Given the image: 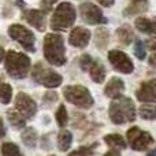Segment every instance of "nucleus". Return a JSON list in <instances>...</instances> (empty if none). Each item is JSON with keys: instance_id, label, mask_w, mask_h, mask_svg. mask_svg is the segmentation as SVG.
<instances>
[{"instance_id": "1", "label": "nucleus", "mask_w": 156, "mask_h": 156, "mask_svg": "<svg viewBox=\"0 0 156 156\" xmlns=\"http://www.w3.org/2000/svg\"><path fill=\"white\" fill-rule=\"evenodd\" d=\"M108 115L112 123L123 125L127 122H133L136 119V105L130 97L121 96L114 99L108 108Z\"/></svg>"}, {"instance_id": "2", "label": "nucleus", "mask_w": 156, "mask_h": 156, "mask_svg": "<svg viewBox=\"0 0 156 156\" xmlns=\"http://www.w3.org/2000/svg\"><path fill=\"white\" fill-rule=\"evenodd\" d=\"M44 58L49 65L63 66L66 63V49L63 37L56 33H49L44 38Z\"/></svg>"}, {"instance_id": "3", "label": "nucleus", "mask_w": 156, "mask_h": 156, "mask_svg": "<svg viewBox=\"0 0 156 156\" xmlns=\"http://www.w3.org/2000/svg\"><path fill=\"white\" fill-rule=\"evenodd\" d=\"M5 70L10 77L22 80L30 71V59L27 55L11 49L5 54Z\"/></svg>"}, {"instance_id": "4", "label": "nucleus", "mask_w": 156, "mask_h": 156, "mask_svg": "<svg viewBox=\"0 0 156 156\" xmlns=\"http://www.w3.org/2000/svg\"><path fill=\"white\" fill-rule=\"evenodd\" d=\"M76 22V8L71 3L63 2L54 11L51 18V27L54 30H67Z\"/></svg>"}, {"instance_id": "5", "label": "nucleus", "mask_w": 156, "mask_h": 156, "mask_svg": "<svg viewBox=\"0 0 156 156\" xmlns=\"http://www.w3.org/2000/svg\"><path fill=\"white\" fill-rule=\"evenodd\" d=\"M63 96L69 103L74 104L78 108L89 110L93 105L94 100L88 88L82 85H69L63 89Z\"/></svg>"}, {"instance_id": "6", "label": "nucleus", "mask_w": 156, "mask_h": 156, "mask_svg": "<svg viewBox=\"0 0 156 156\" xmlns=\"http://www.w3.org/2000/svg\"><path fill=\"white\" fill-rule=\"evenodd\" d=\"M32 77L36 82L41 83L44 85L45 88H49V89H54V88H58V86L62 83L63 78L60 74H58L55 70H51L48 69L47 66H44L41 62H38L37 65L33 67V71H32Z\"/></svg>"}, {"instance_id": "7", "label": "nucleus", "mask_w": 156, "mask_h": 156, "mask_svg": "<svg viewBox=\"0 0 156 156\" xmlns=\"http://www.w3.org/2000/svg\"><path fill=\"white\" fill-rule=\"evenodd\" d=\"M8 34L12 40L18 41L26 51L29 52H34V43H36V37L33 34L32 30H29L27 27L22 26V25H11L8 29Z\"/></svg>"}, {"instance_id": "8", "label": "nucleus", "mask_w": 156, "mask_h": 156, "mask_svg": "<svg viewBox=\"0 0 156 156\" xmlns=\"http://www.w3.org/2000/svg\"><path fill=\"white\" fill-rule=\"evenodd\" d=\"M126 138H127V143L132 147V149H134V151H145V149H148L149 147L152 145V143H154L152 136L149 134L148 132L140 130L137 126L130 127V129L127 130Z\"/></svg>"}, {"instance_id": "9", "label": "nucleus", "mask_w": 156, "mask_h": 156, "mask_svg": "<svg viewBox=\"0 0 156 156\" xmlns=\"http://www.w3.org/2000/svg\"><path fill=\"white\" fill-rule=\"evenodd\" d=\"M80 14L82 21L88 25H100L107 22V19L103 15L101 8L93 3H82L80 5Z\"/></svg>"}, {"instance_id": "10", "label": "nucleus", "mask_w": 156, "mask_h": 156, "mask_svg": "<svg viewBox=\"0 0 156 156\" xmlns=\"http://www.w3.org/2000/svg\"><path fill=\"white\" fill-rule=\"evenodd\" d=\"M108 60L111 62V65L115 67V70H118L119 73L123 74H130L134 70L133 62L125 52L119 51V49H112L108 52Z\"/></svg>"}, {"instance_id": "11", "label": "nucleus", "mask_w": 156, "mask_h": 156, "mask_svg": "<svg viewBox=\"0 0 156 156\" xmlns=\"http://www.w3.org/2000/svg\"><path fill=\"white\" fill-rule=\"evenodd\" d=\"M15 110L26 118H33L37 112V104L30 96L26 93H18L15 97Z\"/></svg>"}, {"instance_id": "12", "label": "nucleus", "mask_w": 156, "mask_h": 156, "mask_svg": "<svg viewBox=\"0 0 156 156\" xmlns=\"http://www.w3.org/2000/svg\"><path fill=\"white\" fill-rule=\"evenodd\" d=\"M90 32L82 26H77L71 30L69 36V43L76 48H85L90 41Z\"/></svg>"}, {"instance_id": "13", "label": "nucleus", "mask_w": 156, "mask_h": 156, "mask_svg": "<svg viewBox=\"0 0 156 156\" xmlns=\"http://www.w3.org/2000/svg\"><path fill=\"white\" fill-rule=\"evenodd\" d=\"M136 94L137 99L143 103H156V78L141 83Z\"/></svg>"}, {"instance_id": "14", "label": "nucleus", "mask_w": 156, "mask_h": 156, "mask_svg": "<svg viewBox=\"0 0 156 156\" xmlns=\"http://www.w3.org/2000/svg\"><path fill=\"white\" fill-rule=\"evenodd\" d=\"M23 19L33 27L40 32H44L47 27V16L45 11L41 10H27L23 12Z\"/></svg>"}, {"instance_id": "15", "label": "nucleus", "mask_w": 156, "mask_h": 156, "mask_svg": "<svg viewBox=\"0 0 156 156\" xmlns=\"http://www.w3.org/2000/svg\"><path fill=\"white\" fill-rule=\"evenodd\" d=\"M125 92V82L118 77H112L104 88V94L111 99H118Z\"/></svg>"}, {"instance_id": "16", "label": "nucleus", "mask_w": 156, "mask_h": 156, "mask_svg": "<svg viewBox=\"0 0 156 156\" xmlns=\"http://www.w3.org/2000/svg\"><path fill=\"white\" fill-rule=\"evenodd\" d=\"M136 27L141 33H145V34L156 38V18L148 19L145 16H140L136 19Z\"/></svg>"}, {"instance_id": "17", "label": "nucleus", "mask_w": 156, "mask_h": 156, "mask_svg": "<svg viewBox=\"0 0 156 156\" xmlns=\"http://www.w3.org/2000/svg\"><path fill=\"white\" fill-rule=\"evenodd\" d=\"M148 10V2L147 0H132V3L129 4V7L123 11L125 15H137L144 11Z\"/></svg>"}, {"instance_id": "18", "label": "nucleus", "mask_w": 156, "mask_h": 156, "mask_svg": "<svg viewBox=\"0 0 156 156\" xmlns=\"http://www.w3.org/2000/svg\"><path fill=\"white\" fill-rule=\"evenodd\" d=\"M22 143L27 147V148H34L37 145V140H38V136L37 132H36L34 127H26V129L22 132Z\"/></svg>"}, {"instance_id": "19", "label": "nucleus", "mask_w": 156, "mask_h": 156, "mask_svg": "<svg viewBox=\"0 0 156 156\" xmlns=\"http://www.w3.org/2000/svg\"><path fill=\"white\" fill-rule=\"evenodd\" d=\"M116 37H118L119 43L123 44V45H129L133 40H134V33L130 29L129 25H123L116 30Z\"/></svg>"}, {"instance_id": "20", "label": "nucleus", "mask_w": 156, "mask_h": 156, "mask_svg": "<svg viewBox=\"0 0 156 156\" xmlns=\"http://www.w3.org/2000/svg\"><path fill=\"white\" fill-rule=\"evenodd\" d=\"M89 73H90V78L94 81L96 83H103L105 78V69L101 63L99 62H93L92 67L89 69Z\"/></svg>"}, {"instance_id": "21", "label": "nucleus", "mask_w": 156, "mask_h": 156, "mask_svg": "<svg viewBox=\"0 0 156 156\" xmlns=\"http://www.w3.org/2000/svg\"><path fill=\"white\" fill-rule=\"evenodd\" d=\"M104 141L110 148L112 149H123L126 148V141L121 134H107L104 137Z\"/></svg>"}, {"instance_id": "22", "label": "nucleus", "mask_w": 156, "mask_h": 156, "mask_svg": "<svg viewBox=\"0 0 156 156\" xmlns=\"http://www.w3.org/2000/svg\"><path fill=\"white\" fill-rule=\"evenodd\" d=\"M71 143H73V136L69 130H62L58 136V147L62 152L69 151V148L71 147Z\"/></svg>"}, {"instance_id": "23", "label": "nucleus", "mask_w": 156, "mask_h": 156, "mask_svg": "<svg viewBox=\"0 0 156 156\" xmlns=\"http://www.w3.org/2000/svg\"><path fill=\"white\" fill-rule=\"evenodd\" d=\"M7 118H8V121H10V123L14 127H16V129H22V127L26 126V119H25L16 110H8Z\"/></svg>"}, {"instance_id": "24", "label": "nucleus", "mask_w": 156, "mask_h": 156, "mask_svg": "<svg viewBox=\"0 0 156 156\" xmlns=\"http://www.w3.org/2000/svg\"><path fill=\"white\" fill-rule=\"evenodd\" d=\"M108 40H110V34H108L107 29L100 27V29L96 30V33H94V43H96V45L100 49H104L108 45Z\"/></svg>"}, {"instance_id": "25", "label": "nucleus", "mask_w": 156, "mask_h": 156, "mask_svg": "<svg viewBox=\"0 0 156 156\" xmlns=\"http://www.w3.org/2000/svg\"><path fill=\"white\" fill-rule=\"evenodd\" d=\"M138 115L145 121H155L156 119V105L144 104L138 108Z\"/></svg>"}, {"instance_id": "26", "label": "nucleus", "mask_w": 156, "mask_h": 156, "mask_svg": "<svg viewBox=\"0 0 156 156\" xmlns=\"http://www.w3.org/2000/svg\"><path fill=\"white\" fill-rule=\"evenodd\" d=\"M12 97V88L7 82H0V103L8 104Z\"/></svg>"}, {"instance_id": "27", "label": "nucleus", "mask_w": 156, "mask_h": 156, "mask_svg": "<svg viewBox=\"0 0 156 156\" xmlns=\"http://www.w3.org/2000/svg\"><path fill=\"white\" fill-rule=\"evenodd\" d=\"M56 122L58 125H59V127H66L67 126V122H69V114H67V110H66V107L63 104L59 105V108H58L56 111Z\"/></svg>"}, {"instance_id": "28", "label": "nucleus", "mask_w": 156, "mask_h": 156, "mask_svg": "<svg viewBox=\"0 0 156 156\" xmlns=\"http://www.w3.org/2000/svg\"><path fill=\"white\" fill-rule=\"evenodd\" d=\"M3 156H23L19 151V148L12 143H4L2 145Z\"/></svg>"}, {"instance_id": "29", "label": "nucleus", "mask_w": 156, "mask_h": 156, "mask_svg": "<svg viewBox=\"0 0 156 156\" xmlns=\"http://www.w3.org/2000/svg\"><path fill=\"white\" fill-rule=\"evenodd\" d=\"M134 54H136V56H137L140 60L145 59L147 54H145V48H144V44H143V41H141V40H136Z\"/></svg>"}, {"instance_id": "30", "label": "nucleus", "mask_w": 156, "mask_h": 156, "mask_svg": "<svg viewBox=\"0 0 156 156\" xmlns=\"http://www.w3.org/2000/svg\"><path fill=\"white\" fill-rule=\"evenodd\" d=\"M96 145H92V147H82V148H78L77 151L71 152L70 156H90L93 154V148Z\"/></svg>"}, {"instance_id": "31", "label": "nucleus", "mask_w": 156, "mask_h": 156, "mask_svg": "<svg viewBox=\"0 0 156 156\" xmlns=\"http://www.w3.org/2000/svg\"><path fill=\"white\" fill-rule=\"evenodd\" d=\"M80 65L83 71H88L89 69L92 67V65H93V59H92L89 55H82L80 59Z\"/></svg>"}, {"instance_id": "32", "label": "nucleus", "mask_w": 156, "mask_h": 156, "mask_svg": "<svg viewBox=\"0 0 156 156\" xmlns=\"http://www.w3.org/2000/svg\"><path fill=\"white\" fill-rule=\"evenodd\" d=\"M56 2L58 0H41V7H43L44 11H49Z\"/></svg>"}, {"instance_id": "33", "label": "nucleus", "mask_w": 156, "mask_h": 156, "mask_svg": "<svg viewBox=\"0 0 156 156\" xmlns=\"http://www.w3.org/2000/svg\"><path fill=\"white\" fill-rule=\"evenodd\" d=\"M147 45H148L149 51H152V54H154V52H156V41H155V40L147 41Z\"/></svg>"}, {"instance_id": "34", "label": "nucleus", "mask_w": 156, "mask_h": 156, "mask_svg": "<svg viewBox=\"0 0 156 156\" xmlns=\"http://www.w3.org/2000/svg\"><path fill=\"white\" fill-rule=\"evenodd\" d=\"M97 2H99L103 7H111V5L115 3V0H97Z\"/></svg>"}, {"instance_id": "35", "label": "nucleus", "mask_w": 156, "mask_h": 156, "mask_svg": "<svg viewBox=\"0 0 156 156\" xmlns=\"http://www.w3.org/2000/svg\"><path fill=\"white\" fill-rule=\"evenodd\" d=\"M5 136V127H4V123H3V119L0 118V138H3Z\"/></svg>"}, {"instance_id": "36", "label": "nucleus", "mask_w": 156, "mask_h": 156, "mask_svg": "<svg viewBox=\"0 0 156 156\" xmlns=\"http://www.w3.org/2000/svg\"><path fill=\"white\" fill-rule=\"evenodd\" d=\"M149 65L155 66V67H156V52H154V54L149 56Z\"/></svg>"}, {"instance_id": "37", "label": "nucleus", "mask_w": 156, "mask_h": 156, "mask_svg": "<svg viewBox=\"0 0 156 156\" xmlns=\"http://www.w3.org/2000/svg\"><path fill=\"white\" fill-rule=\"evenodd\" d=\"M104 156H121V154H119L116 149H112V151H110V152H107Z\"/></svg>"}, {"instance_id": "38", "label": "nucleus", "mask_w": 156, "mask_h": 156, "mask_svg": "<svg viewBox=\"0 0 156 156\" xmlns=\"http://www.w3.org/2000/svg\"><path fill=\"white\" fill-rule=\"evenodd\" d=\"M4 59H5V51L3 47H0V63H2Z\"/></svg>"}, {"instance_id": "39", "label": "nucleus", "mask_w": 156, "mask_h": 156, "mask_svg": "<svg viewBox=\"0 0 156 156\" xmlns=\"http://www.w3.org/2000/svg\"><path fill=\"white\" fill-rule=\"evenodd\" d=\"M147 156H156V148H154V149H151V151L147 154Z\"/></svg>"}]
</instances>
